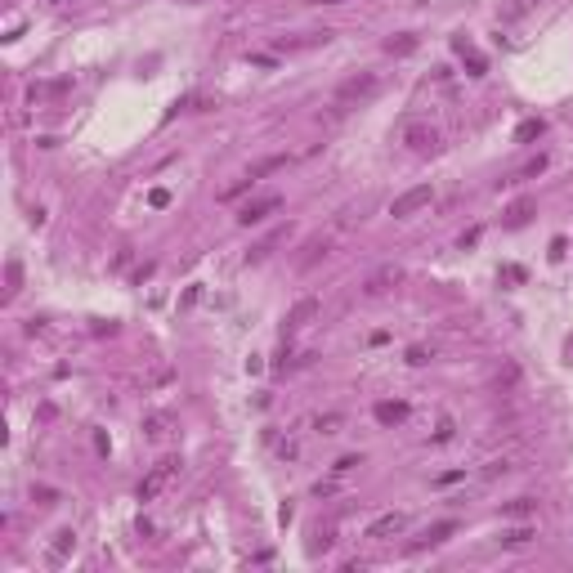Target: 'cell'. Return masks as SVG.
<instances>
[{"mask_svg": "<svg viewBox=\"0 0 573 573\" xmlns=\"http://www.w3.org/2000/svg\"><path fill=\"white\" fill-rule=\"evenodd\" d=\"M457 533V520H439V524H430V529L421 533L417 542H412V551H421V546H439V542H448Z\"/></svg>", "mask_w": 573, "mask_h": 573, "instance_id": "cell-9", "label": "cell"}, {"mask_svg": "<svg viewBox=\"0 0 573 573\" xmlns=\"http://www.w3.org/2000/svg\"><path fill=\"white\" fill-rule=\"evenodd\" d=\"M318 5H345V0H318Z\"/></svg>", "mask_w": 573, "mask_h": 573, "instance_id": "cell-31", "label": "cell"}, {"mask_svg": "<svg viewBox=\"0 0 573 573\" xmlns=\"http://www.w3.org/2000/svg\"><path fill=\"white\" fill-rule=\"evenodd\" d=\"M515 385H520V363H506V372L493 376V389H497V394H510Z\"/></svg>", "mask_w": 573, "mask_h": 573, "instance_id": "cell-14", "label": "cell"}, {"mask_svg": "<svg viewBox=\"0 0 573 573\" xmlns=\"http://www.w3.org/2000/svg\"><path fill=\"white\" fill-rule=\"evenodd\" d=\"M278 206H283V198H278V193H269V198H255V202H247V206L238 211V224L251 228V224H260V219H269Z\"/></svg>", "mask_w": 573, "mask_h": 573, "instance_id": "cell-7", "label": "cell"}, {"mask_svg": "<svg viewBox=\"0 0 573 573\" xmlns=\"http://www.w3.org/2000/svg\"><path fill=\"white\" fill-rule=\"evenodd\" d=\"M340 425H345L340 412H318V417H314V430L318 434H340Z\"/></svg>", "mask_w": 573, "mask_h": 573, "instance_id": "cell-19", "label": "cell"}, {"mask_svg": "<svg viewBox=\"0 0 573 573\" xmlns=\"http://www.w3.org/2000/svg\"><path fill=\"white\" fill-rule=\"evenodd\" d=\"M533 211H538V202H533V198L510 202V211H506V228H524V224L533 219Z\"/></svg>", "mask_w": 573, "mask_h": 573, "instance_id": "cell-12", "label": "cell"}, {"mask_svg": "<svg viewBox=\"0 0 573 573\" xmlns=\"http://www.w3.org/2000/svg\"><path fill=\"white\" fill-rule=\"evenodd\" d=\"M529 9H533V0H515V5L502 9V18H520V14H529Z\"/></svg>", "mask_w": 573, "mask_h": 573, "instance_id": "cell-24", "label": "cell"}, {"mask_svg": "<svg viewBox=\"0 0 573 573\" xmlns=\"http://www.w3.org/2000/svg\"><path fill=\"white\" fill-rule=\"evenodd\" d=\"M533 538H538V529H533V524H515V529L502 533V546H524V542H533Z\"/></svg>", "mask_w": 573, "mask_h": 573, "instance_id": "cell-15", "label": "cell"}, {"mask_svg": "<svg viewBox=\"0 0 573 573\" xmlns=\"http://www.w3.org/2000/svg\"><path fill=\"white\" fill-rule=\"evenodd\" d=\"M408 363H412V368H421V363H430V354H425L421 345H412V349H408Z\"/></svg>", "mask_w": 573, "mask_h": 573, "instance_id": "cell-27", "label": "cell"}, {"mask_svg": "<svg viewBox=\"0 0 573 573\" xmlns=\"http://www.w3.org/2000/svg\"><path fill=\"white\" fill-rule=\"evenodd\" d=\"M542 170H546V157H538V162H529V166H524L515 179H533V175H542Z\"/></svg>", "mask_w": 573, "mask_h": 573, "instance_id": "cell-25", "label": "cell"}, {"mask_svg": "<svg viewBox=\"0 0 573 573\" xmlns=\"http://www.w3.org/2000/svg\"><path fill=\"white\" fill-rule=\"evenodd\" d=\"M354 466H363V457H340V461H336L332 470H336V475H349V470H354Z\"/></svg>", "mask_w": 573, "mask_h": 573, "instance_id": "cell-26", "label": "cell"}, {"mask_svg": "<svg viewBox=\"0 0 573 573\" xmlns=\"http://www.w3.org/2000/svg\"><path fill=\"white\" fill-rule=\"evenodd\" d=\"M399 283H404V269H399V264H381V269L363 283V296H385V291L399 287Z\"/></svg>", "mask_w": 573, "mask_h": 573, "instance_id": "cell-8", "label": "cell"}, {"mask_svg": "<svg viewBox=\"0 0 573 573\" xmlns=\"http://www.w3.org/2000/svg\"><path fill=\"white\" fill-rule=\"evenodd\" d=\"M148 202H153V206H166V202H170V193H166V188H153V198H148Z\"/></svg>", "mask_w": 573, "mask_h": 573, "instance_id": "cell-30", "label": "cell"}, {"mask_svg": "<svg viewBox=\"0 0 573 573\" xmlns=\"http://www.w3.org/2000/svg\"><path fill=\"white\" fill-rule=\"evenodd\" d=\"M542 117H529V121H520V130H515V143H529V139H538L542 135Z\"/></svg>", "mask_w": 573, "mask_h": 573, "instance_id": "cell-20", "label": "cell"}, {"mask_svg": "<svg viewBox=\"0 0 573 573\" xmlns=\"http://www.w3.org/2000/svg\"><path fill=\"white\" fill-rule=\"evenodd\" d=\"M36 497H41V506H54V502H58L54 489H36Z\"/></svg>", "mask_w": 573, "mask_h": 573, "instance_id": "cell-29", "label": "cell"}, {"mask_svg": "<svg viewBox=\"0 0 573 573\" xmlns=\"http://www.w3.org/2000/svg\"><path fill=\"white\" fill-rule=\"evenodd\" d=\"M533 506H538L533 497H515V502L502 506V520H524V515H533Z\"/></svg>", "mask_w": 573, "mask_h": 573, "instance_id": "cell-16", "label": "cell"}, {"mask_svg": "<svg viewBox=\"0 0 573 573\" xmlns=\"http://www.w3.org/2000/svg\"><path fill=\"white\" fill-rule=\"evenodd\" d=\"M143 434H148V439H166L170 434V417H166V412H153V417L143 421Z\"/></svg>", "mask_w": 573, "mask_h": 573, "instance_id": "cell-17", "label": "cell"}, {"mask_svg": "<svg viewBox=\"0 0 573 573\" xmlns=\"http://www.w3.org/2000/svg\"><path fill=\"white\" fill-rule=\"evenodd\" d=\"M385 50H389V54H412V50H417V36H408V32H404V36H389Z\"/></svg>", "mask_w": 573, "mask_h": 573, "instance_id": "cell-21", "label": "cell"}, {"mask_svg": "<svg viewBox=\"0 0 573 573\" xmlns=\"http://www.w3.org/2000/svg\"><path fill=\"white\" fill-rule=\"evenodd\" d=\"M175 470H179V461H175V457L157 461V466H153V475H148V479L139 484V502H153V497H157V493L166 489V479H170V475H175Z\"/></svg>", "mask_w": 573, "mask_h": 573, "instance_id": "cell-6", "label": "cell"}, {"mask_svg": "<svg viewBox=\"0 0 573 573\" xmlns=\"http://www.w3.org/2000/svg\"><path fill=\"white\" fill-rule=\"evenodd\" d=\"M18 278H22V269H18V260H14V264H9V296L18 291Z\"/></svg>", "mask_w": 573, "mask_h": 573, "instance_id": "cell-28", "label": "cell"}, {"mask_svg": "<svg viewBox=\"0 0 573 573\" xmlns=\"http://www.w3.org/2000/svg\"><path fill=\"white\" fill-rule=\"evenodd\" d=\"M453 430H457L453 417H444V421H439V430H434V444H448V439H453Z\"/></svg>", "mask_w": 573, "mask_h": 573, "instance_id": "cell-23", "label": "cell"}, {"mask_svg": "<svg viewBox=\"0 0 573 573\" xmlns=\"http://www.w3.org/2000/svg\"><path fill=\"white\" fill-rule=\"evenodd\" d=\"M404 143L412 153H434L439 148V130L430 126V121H408L404 126Z\"/></svg>", "mask_w": 573, "mask_h": 573, "instance_id": "cell-4", "label": "cell"}, {"mask_svg": "<svg viewBox=\"0 0 573 573\" xmlns=\"http://www.w3.org/2000/svg\"><path fill=\"white\" fill-rule=\"evenodd\" d=\"M381 90V77L376 72H359V77H345L336 85V108H354L363 99H372V94Z\"/></svg>", "mask_w": 573, "mask_h": 573, "instance_id": "cell-1", "label": "cell"}, {"mask_svg": "<svg viewBox=\"0 0 573 573\" xmlns=\"http://www.w3.org/2000/svg\"><path fill=\"white\" fill-rule=\"evenodd\" d=\"M510 470H515V466H510L506 457H493V461H489V466H484L479 475H484V479H497V475H510Z\"/></svg>", "mask_w": 573, "mask_h": 573, "instance_id": "cell-22", "label": "cell"}, {"mask_svg": "<svg viewBox=\"0 0 573 573\" xmlns=\"http://www.w3.org/2000/svg\"><path fill=\"white\" fill-rule=\"evenodd\" d=\"M430 202H434V188H430V184H417V188L399 193V198L389 202V215H394V219H412L417 211H425Z\"/></svg>", "mask_w": 573, "mask_h": 573, "instance_id": "cell-2", "label": "cell"}, {"mask_svg": "<svg viewBox=\"0 0 573 573\" xmlns=\"http://www.w3.org/2000/svg\"><path fill=\"white\" fill-rule=\"evenodd\" d=\"M404 417H408L404 399H394V404H389V399H385V404H376V421H381V425H399Z\"/></svg>", "mask_w": 573, "mask_h": 573, "instance_id": "cell-13", "label": "cell"}, {"mask_svg": "<svg viewBox=\"0 0 573 573\" xmlns=\"http://www.w3.org/2000/svg\"><path fill=\"white\" fill-rule=\"evenodd\" d=\"M404 529H408V515H404V510H385V515H376V520L368 524V533H363V538L385 542V538H399Z\"/></svg>", "mask_w": 573, "mask_h": 573, "instance_id": "cell-5", "label": "cell"}, {"mask_svg": "<svg viewBox=\"0 0 573 573\" xmlns=\"http://www.w3.org/2000/svg\"><path fill=\"white\" fill-rule=\"evenodd\" d=\"M291 166V157L287 153H273V157H260V162H255L251 170H247V179H255V184H260L264 175H273V170H287Z\"/></svg>", "mask_w": 573, "mask_h": 573, "instance_id": "cell-10", "label": "cell"}, {"mask_svg": "<svg viewBox=\"0 0 573 573\" xmlns=\"http://www.w3.org/2000/svg\"><path fill=\"white\" fill-rule=\"evenodd\" d=\"M318 309H323V304H318V296H300V300H296V304L287 309V318H283V332H287V336H296L300 327H309L314 318H318Z\"/></svg>", "mask_w": 573, "mask_h": 573, "instance_id": "cell-3", "label": "cell"}, {"mask_svg": "<svg viewBox=\"0 0 573 573\" xmlns=\"http://www.w3.org/2000/svg\"><path fill=\"white\" fill-rule=\"evenodd\" d=\"M188 5H198V0H188Z\"/></svg>", "mask_w": 573, "mask_h": 573, "instance_id": "cell-32", "label": "cell"}, {"mask_svg": "<svg viewBox=\"0 0 573 573\" xmlns=\"http://www.w3.org/2000/svg\"><path fill=\"white\" fill-rule=\"evenodd\" d=\"M457 50H461V58H466L470 77H484V67H489V63H484V54H479V50H470L466 41H457Z\"/></svg>", "mask_w": 573, "mask_h": 573, "instance_id": "cell-18", "label": "cell"}, {"mask_svg": "<svg viewBox=\"0 0 573 573\" xmlns=\"http://www.w3.org/2000/svg\"><path fill=\"white\" fill-rule=\"evenodd\" d=\"M72 551H77V533H72V529H58V533H54V546H50V565H63Z\"/></svg>", "mask_w": 573, "mask_h": 573, "instance_id": "cell-11", "label": "cell"}]
</instances>
